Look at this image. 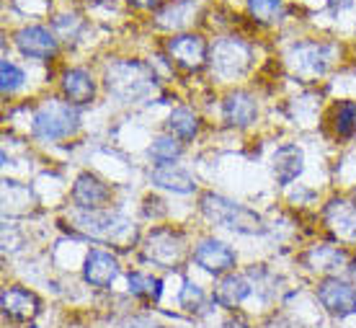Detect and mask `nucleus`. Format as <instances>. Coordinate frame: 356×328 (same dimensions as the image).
Instances as JSON below:
<instances>
[{
    "label": "nucleus",
    "instance_id": "f257e3e1",
    "mask_svg": "<svg viewBox=\"0 0 356 328\" xmlns=\"http://www.w3.org/2000/svg\"><path fill=\"white\" fill-rule=\"evenodd\" d=\"M106 88L124 104L143 101L155 91V75L147 65L137 63V60L114 63L106 70Z\"/></svg>",
    "mask_w": 356,
    "mask_h": 328
},
{
    "label": "nucleus",
    "instance_id": "f03ea898",
    "mask_svg": "<svg viewBox=\"0 0 356 328\" xmlns=\"http://www.w3.org/2000/svg\"><path fill=\"white\" fill-rule=\"evenodd\" d=\"M202 212L207 214V220H212L214 225H222V228H230L235 233H243V235H256V233H264V222L253 210H248L245 204H238L232 199H225L220 194H204L202 196Z\"/></svg>",
    "mask_w": 356,
    "mask_h": 328
},
{
    "label": "nucleus",
    "instance_id": "7ed1b4c3",
    "mask_svg": "<svg viewBox=\"0 0 356 328\" xmlns=\"http://www.w3.org/2000/svg\"><path fill=\"white\" fill-rule=\"evenodd\" d=\"M81 127V116L78 109L70 101H60V98H47L34 114V134L42 140H63L75 134Z\"/></svg>",
    "mask_w": 356,
    "mask_h": 328
},
{
    "label": "nucleus",
    "instance_id": "20e7f679",
    "mask_svg": "<svg viewBox=\"0 0 356 328\" xmlns=\"http://www.w3.org/2000/svg\"><path fill=\"white\" fill-rule=\"evenodd\" d=\"M75 228L86 235L96 240H106V243H119V246H124L129 240L137 238V231L132 228V222L122 217V214L116 212H81L75 217Z\"/></svg>",
    "mask_w": 356,
    "mask_h": 328
},
{
    "label": "nucleus",
    "instance_id": "39448f33",
    "mask_svg": "<svg viewBox=\"0 0 356 328\" xmlns=\"http://www.w3.org/2000/svg\"><path fill=\"white\" fill-rule=\"evenodd\" d=\"M250 57H253L250 47L241 39H220L212 47V68L225 80L241 78L250 68Z\"/></svg>",
    "mask_w": 356,
    "mask_h": 328
},
{
    "label": "nucleus",
    "instance_id": "423d86ee",
    "mask_svg": "<svg viewBox=\"0 0 356 328\" xmlns=\"http://www.w3.org/2000/svg\"><path fill=\"white\" fill-rule=\"evenodd\" d=\"M145 253L150 261L161 266H173L181 264V258L186 253V243H184V235L178 231H170V228H158V231L150 233L147 238V246H145Z\"/></svg>",
    "mask_w": 356,
    "mask_h": 328
},
{
    "label": "nucleus",
    "instance_id": "0eeeda50",
    "mask_svg": "<svg viewBox=\"0 0 356 328\" xmlns=\"http://www.w3.org/2000/svg\"><path fill=\"white\" fill-rule=\"evenodd\" d=\"M318 300L323 302V308L330 315H339V318H346V315L356 313V290L339 276L323 279L321 287H318Z\"/></svg>",
    "mask_w": 356,
    "mask_h": 328
},
{
    "label": "nucleus",
    "instance_id": "6e6552de",
    "mask_svg": "<svg viewBox=\"0 0 356 328\" xmlns=\"http://www.w3.org/2000/svg\"><path fill=\"white\" fill-rule=\"evenodd\" d=\"M168 52L170 57L176 60L178 68H184V70H202L207 65V57H209V47L202 36H194V34H181V36H173L168 42Z\"/></svg>",
    "mask_w": 356,
    "mask_h": 328
},
{
    "label": "nucleus",
    "instance_id": "1a4fd4ad",
    "mask_svg": "<svg viewBox=\"0 0 356 328\" xmlns=\"http://www.w3.org/2000/svg\"><path fill=\"white\" fill-rule=\"evenodd\" d=\"M42 313V300L26 287H8L3 292V315L13 323H29Z\"/></svg>",
    "mask_w": 356,
    "mask_h": 328
},
{
    "label": "nucleus",
    "instance_id": "9d476101",
    "mask_svg": "<svg viewBox=\"0 0 356 328\" xmlns=\"http://www.w3.org/2000/svg\"><path fill=\"white\" fill-rule=\"evenodd\" d=\"M194 261L209 274H225L235 266V251L222 240L204 238L194 249Z\"/></svg>",
    "mask_w": 356,
    "mask_h": 328
},
{
    "label": "nucleus",
    "instance_id": "9b49d317",
    "mask_svg": "<svg viewBox=\"0 0 356 328\" xmlns=\"http://www.w3.org/2000/svg\"><path fill=\"white\" fill-rule=\"evenodd\" d=\"M330 52L333 47L328 45H318V42H305V45H297L289 54L294 70L300 75H307V78H315V75H323L325 68L330 63Z\"/></svg>",
    "mask_w": 356,
    "mask_h": 328
},
{
    "label": "nucleus",
    "instance_id": "f8f14e48",
    "mask_svg": "<svg viewBox=\"0 0 356 328\" xmlns=\"http://www.w3.org/2000/svg\"><path fill=\"white\" fill-rule=\"evenodd\" d=\"M16 47L31 60H52L57 54V39L44 26H26L16 34Z\"/></svg>",
    "mask_w": 356,
    "mask_h": 328
},
{
    "label": "nucleus",
    "instance_id": "ddd939ff",
    "mask_svg": "<svg viewBox=\"0 0 356 328\" xmlns=\"http://www.w3.org/2000/svg\"><path fill=\"white\" fill-rule=\"evenodd\" d=\"M108 199H111V189L90 173H81L75 187H72V202L86 212H98Z\"/></svg>",
    "mask_w": 356,
    "mask_h": 328
},
{
    "label": "nucleus",
    "instance_id": "4468645a",
    "mask_svg": "<svg viewBox=\"0 0 356 328\" xmlns=\"http://www.w3.org/2000/svg\"><path fill=\"white\" fill-rule=\"evenodd\" d=\"M83 276H86V282L90 287L106 290L119 276V261L106 251H90L88 258H86V266H83Z\"/></svg>",
    "mask_w": 356,
    "mask_h": 328
},
{
    "label": "nucleus",
    "instance_id": "2eb2a0df",
    "mask_svg": "<svg viewBox=\"0 0 356 328\" xmlns=\"http://www.w3.org/2000/svg\"><path fill=\"white\" fill-rule=\"evenodd\" d=\"M302 169H305V155L297 145H292V142H289V145H282V148L274 153V158H271L274 178H276V184H282V187H289L294 178L302 173Z\"/></svg>",
    "mask_w": 356,
    "mask_h": 328
},
{
    "label": "nucleus",
    "instance_id": "dca6fc26",
    "mask_svg": "<svg viewBox=\"0 0 356 328\" xmlns=\"http://www.w3.org/2000/svg\"><path fill=\"white\" fill-rule=\"evenodd\" d=\"M222 111L227 125L248 127L256 119V114H259V104H256V98L250 96L248 91H235V93H230V96L225 98Z\"/></svg>",
    "mask_w": 356,
    "mask_h": 328
},
{
    "label": "nucleus",
    "instance_id": "f3484780",
    "mask_svg": "<svg viewBox=\"0 0 356 328\" xmlns=\"http://www.w3.org/2000/svg\"><path fill=\"white\" fill-rule=\"evenodd\" d=\"M63 91L67 101L75 104V107H83V104H90L93 96H96V83L90 78L88 70L83 68H75V70H67L63 78Z\"/></svg>",
    "mask_w": 356,
    "mask_h": 328
},
{
    "label": "nucleus",
    "instance_id": "a211bd4d",
    "mask_svg": "<svg viewBox=\"0 0 356 328\" xmlns=\"http://www.w3.org/2000/svg\"><path fill=\"white\" fill-rule=\"evenodd\" d=\"M325 222L339 238L356 240V204H348L343 199L330 202L328 210H325Z\"/></svg>",
    "mask_w": 356,
    "mask_h": 328
},
{
    "label": "nucleus",
    "instance_id": "6ab92c4d",
    "mask_svg": "<svg viewBox=\"0 0 356 328\" xmlns=\"http://www.w3.org/2000/svg\"><path fill=\"white\" fill-rule=\"evenodd\" d=\"M150 181L163 189L176 192V194H191L196 189L194 178L188 176L184 169H176V166H158L155 171H150Z\"/></svg>",
    "mask_w": 356,
    "mask_h": 328
},
{
    "label": "nucleus",
    "instance_id": "aec40b11",
    "mask_svg": "<svg viewBox=\"0 0 356 328\" xmlns=\"http://www.w3.org/2000/svg\"><path fill=\"white\" fill-rule=\"evenodd\" d=\"M248 295H250V284L245 276L230 274L214 287V302L222 305V308H235V305H241Z\"/></svg>",
    "mask_w": 356,
    "mask_h": 328
},
{
    "label": "nucleus",
    "instance_id": "412c9836",
    "mask_svg": "<svg viewBox=\"0 0 356 328\" xmlns=\"http://www.w3.org/2000/svg\"><path fill=\"white\" fill-rule=\"evenodd\" d=\"M307 266L315 269V272H336L341 266L346 264V253L336 246H318V249H312L307 256H305Z\"/></svg>",
    "mask_w": 356,
    "mask_h": 328
},
{
    "label": "nucleus",
    "instance_id": "4be33fe9",
    "mask_svg": "<svg viewBox=\"0 0 356 328\" xmlns=\"http://www.w3.org/2000/svg\"><path fill=\"white\" fill-rule=\"evenodd\" d=\"M168 130L170 134H176L181 140H194L199 132V119L194 116V111L188 109H173L168 116Z\"/></svg>",
    "mask_w": 356,
    "mask_h": 328
},
{
    "label": "nucleus",
    "instance_id": "5701e85b",
    "mask_svg": "<svg viewBox=\"0 0 356 328\" xmlns=\"http://www.w3.org/2000/svg\"><path fill=\"white\" fill-rule=\"evenodd\" d=\"M333 127L339 137H351L356 132V101H341L333 109Z\"/></svg>",
    "mask_w": 356,
    "mask_h": 328
},
{
    "label": "nucleus",
    "instance_id": "b1692460",
    "mask_svg": "<svg viewBox=\"0 0 356 328\" xmlns=\"http://www.w3.org/2000/svg\"><path fill=\"white\" fill-rule=\"evenodd\" d=\"M181 150H184V148H181V142H178L176 137H158V140L152 142L150 155L158 166H170V163L181 155Z\"/></svg>",
    "mask_w": 356,
    "mask_h": 328
},
{
    "label": "nucleus",
    "instance_id": "393cba45",
    "mask_svg": "<svg viewBox=\"0 0 356 328\" xmlns=\"http://www.w3.org/2000/svg\"><path fill=\"white\" fill-rule=\"evenodd\" d=\"M129 292L137 295V297L158 300L161 297V279H152V276L140 274V272H129Z\"/></svg>",
    "mask_w": 356,
    "mask_h": 328
},
{
    "label": "nucleus",
    "instance_id": "a878e982",
    "mask_svg": "<svg viewBox=\"0 0 356 328\" xmlns=\"http://www.w3.org/2000/svg\"><path fill=\"white\" fill-rule=\"evenodd\" d=\"M0 86H3V93L8 96V93H13V91L21 88V83H24V72H21V68L13 63H8V60H3L0 63Z\"/></svg>",
    "mask_w": 356,
    "mask_h": 328
},
{
    "label": "nucleus",
    "instance_id": "bb28decb",
    "mask_svg": "<svg viewBox=\"0 0 356 328\" xmlns=\"http://www.w3.org/2000/svg\"><path fill=\"white\" fill-rule=\"evenodd\" d=\"M248 8H250V16L268 24V21H274L279 16L282 0H248Z\"/></svg>",
    "mask_w": 356,
    "mask_h": 328
},
{
    "label": "nucleus",
    "instance_id": "cd10ccee",
    "mask_svg": "<svg viewBox=\"0 0 356 328\" xmlns=\"http://www.w3.org/2000/svg\"><path fill=\"white\" fill-rule=\"evenodd\" d=\"M181 308L186 311H202L204 308V290L194 282H186L181 290Z\"/></svg>",
    "mask_w": 356,
    "mask_h": 328
},
{
    "label": "nucleus",
    "instance_id": "c85d7f7f",
    "mask_svg": "<svg viewBox=\"0 0 356 328\" xmlns=\"http://www.w3.org/2000/svg\"><path fill=\"white\" fill-rule=\"evenodd\" d=\"M132 6H137V8H155L161 0H129Z\"/></svg>",
    "mask_w": 356,
    "mask_h": 328
},
{
    "label": "nucleus",
    "instance_id": "c756f323",
    "mask_svg": "<svg viewBox=\"0 0 356 328\" xmlns=\"http://www.w3.org/2000/svg\"><path fill=\"white\" fill-rule=\"evenodd\" d=\"M351 276H354V282H356V264L351 266Z\"/></svg>",
    "mask_w": 356,
    "mask_h": 328
}]
</instances>
